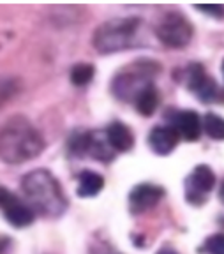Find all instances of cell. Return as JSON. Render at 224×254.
<instances>
[{"label":"cell","mask_w":224,"mask_h":254,"mask_svg":"<svg viewBox=\"0 0 224 254\" xmlns=\"http://www.w3.org/2000/svg\"><path fill=\"white\" fill-rule=\"evenodd\" d=\"M43 136L28 120L16 117L0 131V159L9 164L27 163L43 152Z\"/></svg>","instance_id":"obj_1"},{"label":"cell","mask_w":224,"mask_h":254,"mask_svg":"<svg viewBox=\"0 0 224 254\" xmlns=\"http://www.w3.org/2000/svg\"><path fill=\"white\" fill-rule=\"evenodd\" d=\"M21 189L28 206L46 217H58L67 208V199L60 184L46 170H36L25 175Z\"/></svg>","instance_id":"obj_2"},{"label":"cell","mask_w":224,"mask_h":254,"mask_svg":"<svg viewBox=\"0 0 224 254\" xmlns=\"http://www.w3.org/2000/svg\"><path fill=\"white\" fill-rule=\"evenodd\" d=\"M141 21L138 18H115L94 32V48L101 53H115L132 46Z\"/></svg>","instance_id":"obj_3"},{"label":"cell","mask_w":224,"mask_h":254,"mask_svg":"<svg viewBox=\"0 0 224 254\" xmlns=\"http://www.w3.org/2000/svg\"><path fill=\"white\" fill-rule=\"evenodd\" d=\"M156 65L148 62H141L131 67H125L120 74L113 79V92L120 101H136V97L150 87V79L156 72Z\"/></svg>","instance_id":"obj_4"},{"label":"cell","mask_w":224,"mask_h":254,"mask_svg":"<svg viewBox=\"0 0 224 254\" xmlns=\"http://www.w3.org/2000/svg\"><path fill=\"white\" fill-rule=\"evenodd\" d=\"M156 34L164 46L184 48L192 39V25L180 12L171 11L163 16L156 27Z\"/></svg>","instance_id":"obj_5"},{"label":"cell","mask_w":224,"mask_h":254,"mask_svg":"<svg viewBox=\"0 0 224 254\" xmlns=\"http://www.w3.org/2000/svg\"><path fill=\"white\" fill-rule=\"evenodd\" d=\"M216 186V175L207 164H200L192 170L185 180V198L192 205H203L207 194Z\"/></svg>","instance_id":"obj_6"},{"label":"cell","mask_w":224,"mask_h":254,"mask_svg":"<svg viewBox=\"0 0 224 254\" xmlns=\"http://www.w3.org/2000/svg\"><path fill=\"white\" fill-rule=\"evenodd\" d=\"M163 196H164V190L159 186L140 184L129 194V206H131L132 214H141V212H147L148 208H152L154 205H157Z\"/></svg>","instance_id":"obj_7"},{"label":"cell","mask_w":224,"mask_h":254,"mask_svg":"<svg viewBox=\"0 0 224 254\" xmlns=\"http://www.w3.org/2000/svg\"><path fill=\"white\" fill-rule=\"evenodd\" d=\"M187 87L191 88L203 103H210L217 90L216 81L208 78V76L205 74L203 67L196 65V64L187 69Z\"/></svg>","instance_id":"obj_8"},{"label":"cell","mask_w":224,"mask_h":254,"mask_svg":"<svg viewBox=\"0 0 224 254\" xmlns=\"http://www.w3.org/2000/svg\"><path fill=\"white\" fill-rule=\"evenodd\" d=\"M173 129L178 134V138H184L185 141H196L201 134V119L198 117L196 111L185 110L176 113L173 120Z\"/></svg>","instance_id":"obj_9"},{"label":"cell","mask_w":224,"mask_h":254,"mask_svg":"<svg viewBox=\"0 0 224 254\" xmlns=\"http://www.w3.org/2000/svg\"><path fill=\"white\" fill-rule=\"evenodd\" d=\"M178 139L180 138L173 127H154L148 134V145L157 155H168L175 150Z\"/></svg>","instance_id":"obj_10"},{"label":"cell","mask_w":224,"mask_h":254,"mask_svg":"<svg viewBox=\"0 0 224 254\" xmlns=\"http://www.w3.org/2000/svg\"><path fill=\"white\" fill-rule=\"evenodd\" d=\"M106 139H108L110 147L116 152H127L134 145V136L132 131L122 122H113L112 126L106 129Z\"/></svg>","instance_id":"obj_11"},{"label":"cell","mask_w":224,"mask_h":254,"mask_svg":"<svg viewBox=\"0 0 224 254\" xmlns=\"http://www.w3.org/2000/svg\"><path fill=\"white\" fill-rule=\"evenodd\" d=\"M4 215L14 228H25L28 224L34 222V210L27 203H23L21 199L14 198L7 206L4 208Z\"/></svg>","instance_id":"obj_12"},{"label":"cell","mask_w":224,"mask_h":254,"mask_svg":"<svg viewBox=\"0 0 224 254\" xmlns=\"http://www.w3.org/2000/svg\"><path fill=\"white\" fill-rule=\"evenodd\" d=\"M104 187V179L94 171H83L78 179V194L81 198H92Z\"/></svg>","instance_id":"obj_13"},{"label":"cell","mask_w":224,"mask_h":254,"mask_svg":"<svg viewBox=\"0 0 224 254\" xmlns=\"http://www.w3.org/2000/svg\"><path fill=\"white\" fill-rule=\"evenodd\" d=\"M85 152L92 154V157L101 159V161H110L113 157V148L110 147L106 134H87V148Z\"/></svg>","instance_id":"obj_14"},{"label":"cell","mask_w":224,"mask_h":254,"mask_svg":"<svg viewBox=\"0 0 224 254\" xmlns=\"http://www.w3.org/2000/svg\"><path fill=\"white\" fill-rule=\"evenodd\" d=\"M134 104H136V110L140 115H143V117L154 115L156 108L159 106V92L156 90L154 85H150V87L145 88V90L138 95Z\"/></svg>","instance_id":"obj_15"},{"label":"cell","mask_w":224,"mask_h":254,"mask_svg":"<svg viewBox=\"0 0 224 254\" xmlns=\"http://www.w3.org/2000/svg\"><path fill=\"white\" fill-rule=\"evenodd\" d=\"M203 129L210 138L214 139H224V119H221L219 115L208 113L203 119Z\"/></svg>","instance_id":"obj_16"},{"label":"cell","mask_w":224,"mask_h":254,"mask_svg":"<svg viewBox=\"0 0 224 254\" xmlns=\"http://www.w3.org/2000/svg\"><path fill=\"white\" fill-rule=\"evenodd\" d=\"M94 78V65L90 64H76L71 69V81L76 87H85L92 81Z\"/></svg>","instance_id":"obj_17"},{"label":"cell","mask_w":224,"mask_h":254,"mask_svg":"<svg viewBox=\"0 0 224 254\" xmlns=\"http://www.w3.org/2000/svg\"><path fill=\"white\" fill-rule=\"evenodd\" d=\"M203 251L207 254H224V235H212L203 244Z\"/></svg>","instance_id":"obj_18"},{"label":"cell","mask_w":224,"mask_h":254,"mask_svg":"<svg viewBox=\"0 0 224 254\" xmlns=\"http://www.w3.org/2000/svg\"><path fill=\"white\" fill-rule=\"evenodd\" d=\"M196 9L203 11L207 16H212V18H224V5L221 4H196Z\"/></svg>","instance_id":"obj_19"},{"label":"cell","mask_w":224,"mask_h":254,"mask_svg":"<svg viewBox=\"0 0 224 254\" xmlns=\"http://www.w3.org/2000/svg\"><path fill=\"white\" fill-rule=\"evenodd\" d=\"M14 198H16V196L12 194V192H9L5 187H0V208H5Z\"/></svg>","instance_id":"obj_20"},{"label":"cell","mask_w":224,"mask_h":254,"mask_svg":"<svg viewBox=\"0 0 224 254\" xmlns=\"http://www.w3.org/2000/svg\"><path fill=\"white\" fill-rule=\"evenodd\" d=\"M219 198H221V201L224 203V182L221 184V189H219Z\"/></svg>","instance_id":"obj_21"},{"label":"cell","mask_w":224,"mask_h":254,"mask_svg":"<svg viewBox=\"0 0 224 254\" xmlns=\"http://www.w3.org/2000/svg\"><path fill=\"white\" fill-rule=\"evenodd\" d=\"M157 254H178V253H175V251H171V249H163V251H159Z\"/></svg>","instance_id":"obj_22"},{"label":"cell","mask_w":224,"mask_h":254,"mask_svg":"<svg viewBox=\"0 0 224 254\" xmlns=\"http://www.w3.org/2000/svg\"><path fill=\"white\" fill-rule=\"evenodd\" d=\"M223 74H224V62H223Z\"/></svg>","instance_id":"obj_23"}]
</instances>
